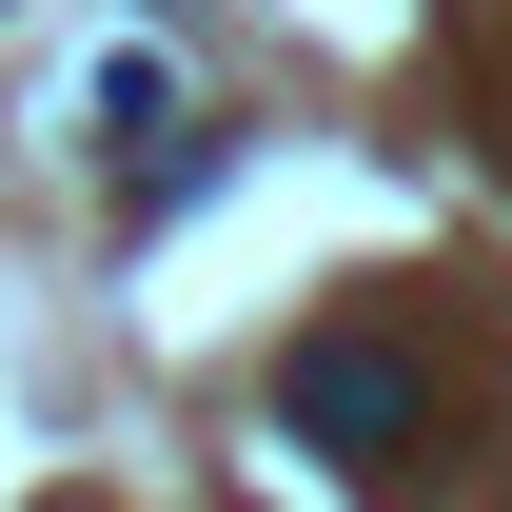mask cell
Listing matches in <instances>:
<instances>
[{"mask_svg": "<svg viewBox=\"0 0 512 512\" xmlns=\"http://www.w3.org/2000/svg\"><path fill=\"white\" fill-rule=\"evenodd\" d=\"M276 434L335 453V473H394V453L434 434V375H414L375 316H335V335H296V355H276Z\"/></svg>", "mask_w": 512, "mask_h": 512, "instance_id": "obj_1", "label": "cell"}, {"mask_svg": "<svg viewBox=\"0 0 512 512\" xmlns=\"http://www.w3.org/2000/svg\"><path fill=\"white\" fill-rule=\"evenodd\" d=\"M79 119H99V138H119V158H138V138L178 119V60H158V40H119V60L79 79Z\"/></svg>", "mask_w": 512, "mask_h": 512, "instance_id": "obj_2", "label": "cell"}]
</instances>
